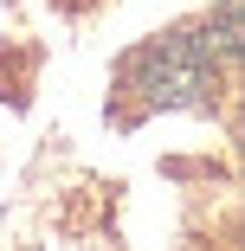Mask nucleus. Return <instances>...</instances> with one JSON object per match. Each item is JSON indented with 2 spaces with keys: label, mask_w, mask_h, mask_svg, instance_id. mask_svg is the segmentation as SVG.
Here are the masks:
<instances>
[]
</instances>
